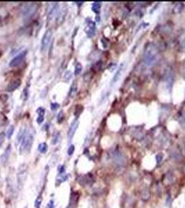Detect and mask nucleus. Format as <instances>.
Returning <instances> with one entry per match:
<instances>
[{
  "label": "nucleus",
  "mask_w": 185,
  "mask_h": 208,
  "mask_svg": "<svg viewBox=\"0 0 185 208\" xmlns=\"http://www.w3.org/2000/svg\"><path fill=\"white\" fill-rule=\"evenodd\" d=\"M0 54H1V53H0Z\"/></svg>",
  "instance_id": "39"
},
{
  "label": "nucleus",
  "mask_w": 185,
  "mask_h": 208,
  "mask_svg": "<svg viewBox=\"0 0 185 208\" xmlns=\"http://www.w3.org/2000/svg\"><path fill=\"white\" fill-rule=\"evenodd\" d=\"M7 187H6V190H7V193L9 194L10 196L12 195V193H13V184H12V181L10 180V178H7Z\"/></svg>",
  "instance_id": "17"
},
{
  "label": "nucleus",
  "mask_w": 185,
  "mask_h": 208,
  "mask_svg": "<svg viewBox=\"0 0 185 208\" xmlns=\"http://www.w3.org/2000/svg\"><path fill=\"white\" fill-rule=\"evenodd\" d=\"M174 76H173V72L171 69H167L166 73H165L164 76V81L166 83V86L168 88H170L172 86V83H173Z\"/></svg>",
  "instance_id": "9"
},
{
  "label": "nucleus",
  "mask_w": 185,
  "mask_h": 208,
  "mask_svg": "<svg viewBox=\"0 0 185 208\" xmlns=\"http://www.w3.org/2000/svg\"><path fill=\"white\" fill-rule=\"evenodd\" d=\"M38 150L40 153L42 154H45L47 153L48 150V146L46 143H41L38 145Z\"/></svg>",
  "instance_id": "19"
},
{
  "label": "nucleus",
  "mask_w": 185,
  "mask_h": 208,
  "mask_svg": "<svg viewBox=\"0 0 185 208\" xmlns=\"http://www.w3.org/2000/svg\"><path fill=\"white\" fill-rule=\"evenodd\" d=\"M183 6L182 3H175V6L173 7V12L175 13H179L182 10Z\"/></svg>",
  "instance_id": "23"
},
{
  "label": "nucleus",
  "mask_w": 185,
  "mask_h": 208,
  "mask_svg": "<svg viewBox=\"0 0 185 208\" xmlns=\"http://www.w3.org/2000/svg\"><path fill=\"white\" fill-rule=\"evenodd\" d=\"M24 208H28V206H26V207H24Z\"/></svg>",
  "instance_id": "38"
},
{
  "label": "nucleus",
  "mask_w": 185,
  "mask_h": 208,
  "mask_svg": "<svg viewBox=\"0 0 185 208\" xmlns=\"http://www.w3.org/2000/svg\"><path fill=\"white\" fill-rule=\"evenodd\" d=\"M42 201V192H40L38 195V196H37V198L35 200V203H34L35 207V208H40V206H41Z\"/></svg>",
  "instance_id": "20"
},
{
  "label": "nucleus",
  "mask_w": 185,
  "mask_h": 208,
  "mask_svg": "<svg viewBox=\"0 0 185 208\" xmlns=\"http://www.w3.org/2000/svg\"><path fill=\"white\" fill-rule=\"evenodd\" d=\"M58 171H59L60 174L63 173L65 172V166L64 165H60L58 167Z\"/></svg>",
  "instance_id": "33"
},
{
  "label": "nucleus",
  "mask_w": 185,
  "mask_h": 208,
  "mask_svg": "<svg viewBox=\"0 0 185 208\" xmlns=\"http://www.w3.org/2000/svg\"><path fill=\"white\" fill-rule=\"evenodd\" d=\"M51 36H52V31L51 29H48L46 31L45 34L42 38L41 41V49L42 51H45L47 49L48 46L50 43Z\"/></svg>",
  "instance_id": "6"
},
{
  "label": "nucleus",
  "mask_w": 185,
  "mask_h": 208,
  "mask_svg": "<svg viewBox=\"0 0 185 208\" xmlns=\"http://www.w3.org/2000/svg\"><path fill=\"white\" fill-rule=\"evenodd\" d=\"M79 121L77 120H74L73 122H72L70 126V128H69L68 130V133H67V136H68L69 140H71L72 138L74 137V135L75 134L76 131L78 129V126H79Z\"/></svg>",
  "instance_id": "8"
},
{
  "label": "nucleus",
  "mask_w": 185,
  "mask_h": 208,
  "mask_svg": "<svg viewBox=\"0 0 185 208\" xmlns=\"http://www.w3.org/2000/svg\"><path fill=\"white\" fill-rule=\"evenodd\" d=\"M64 118V114L63 111H61L58 114V117H57V120L58 123H61V122L63 121Z\"/></svg>",
  "instance_id": "27"
},
{
  "label": "nucleus",
  "mask_w": 185,
  "mask_h": 208,
  "mask_svg": "<svg viewBox=\"0 0 185 208\" xmlns=\"http://www.w3.org/2000/svg\"><path fill=\"white\" fill-rule=\"evenodd\" d=\"M114 160L115 164L118 165V167H123L126 163V160L123 155L120 153L117 152L115 154L114 156Z\"/></svg>",
  "instance_id": "14"
},
{
  "label": "nucleus",
  "mask_w": 185,
  "mask_h": 208,
  "mask_svg": "<svg viewBox=\"0 0 185 208\" xmlns=\"http://www.w3.org/2000/svg\"><path fill=\"white\" fill-rule=\"evenodd\" d=\"M124 63H121L120 65V66H119V67H118V69L117 70V72H115V75L113 76V79H112V81L111 82V85H114L115 83L118 82V80L120 79V76H121L122 71H123V69H124Z\"/></svg>",
  "instance_id": "13"
},
{
  "label": "nucleus",
  "mask_w": 185,
  "mask_h": 208,
  "mask_svg": "<svg viewBox=\"0 0 185 208\" xmlns=\"http://www.w3.org/2000/svg\"><path fill=\"white\" fill-rule=\"evenodd\" d=\"M166 178H167V180H168L167 181H168V183H171V182H173V180H174L173 174L169 173L168 174V175H167Z\"/></svg>",
  "instance_id": "28"
},
{
  "label": "nucleus",
  "mask_w": 185,
  "mask_h": 208,
  "mask_svg": "<svg viewBox=\"0 0 185 208\" xmlns=\"http://www.w3.org/2000/svg\"><path fill=\"white\" fill-rule=\"evenodd\" d=\"M21 85V81L20 79H17L15 80H13L12 81L8 83V85L6 87V90L8 92H13L17 89Z\"/></svg>",
  "instance_id": "11"
},
{
  "label": "nucleus",
  "mask_w": 185,
  "mask_h": 208,
  "mask_svg": "<svg viewBox=\"0 0 185 208\" xmlns=\"http://www.w3.org/2000/svg\"><path fill=\"white\" fill-rule=\"evenodd\" d=\"M27 178V166L25 164H21L17 169L16 178H17V189L21 190L24 187Z\"/></svg>",
  "instance_id": "4"
},
{
  "label": "nucleus",
  "mask_w": 185,
  "mask_h": 208,
  "mask_svg": "<svg viewBox=\"0 0 185 208\" xmlns=\"http://www.w3.org/2000/svg\"><path fill=\"white\" fill-rule=\"evenodd\" d=\"M159 51L154 43H148L145 46L143 54V61L147 67L153 66L158 60Z\"/></svg>",
  "instance_id": "1"
},
{
  "label": "nucleus",
  "mask_w": 185,
  "mask_h": 208,
  "mask_svg": "<svg viewBox=\"0 0 185 208\" xmlns=\"http://www.w3.org/2000/svg\"><path fill=\"white\" fill-rule=\"evenodd\" d=\"M183 172H184V173H185V166L184 167V168H183Z\"/></svg>",
  "instance_id": "37"
},
{
  "label": "nucleus",
  "mask_w": 185,
  "mask_h": 208,
  "mask_svg": "<svg viewBox=\"0 0 185 208\" xmlns=\"http://www.w3.org/2000/svg\"><path fill=\"white\" fill-rule=\"evenodd\" d=\"M59 104L58 103H51V110L52 111H55L59 108Z\"/></svg>",
  "instance_id": "25"
},
{
  "label": "nucleus",
  "mask_w": 185,
  "mask_h": 208,
  "mask_svg": "<svg viewBox=\"0 0 185 208\" xmlns=\"http://www.w3.org/2000/svg\"><path fill=\"white\" fill-rule=\"evenodd\" d=\"M4 139H5V133H0V145L3 143Z\"/></svg>",
  "instance_id": "34"
},
{
  "label": "nucleus",
  "mask_w": 185,
  "mask_h": 208,
  "mask_svg": "<svg viewBox=\"0 0 185 208\" xmlns=\"http://www.w3.org/2000/svg\"><path fill=\"white\" fill-rule=\"evenodd\" d=\"M85 31L88 37L92 38L95 33V23L90 19L86 20V26Z\"/></svg>",
  "instance_id": "7"
},
{
  "label": "nucleus",
  "mask_w": 185,
  "mask_h": 208,
  "mask_svg": "<svg viewBox=\"0 0 185 208\" xmlns=\"http://www.w3.org/2000/svg\"><path fill=\"white\" fill-rule=\"evenodd\" d=\"M143 198H148V197L150 196V193H149V191L147 189L143 190V195H142Z\"/></svg>",
  "instance_id": "29"
},
{
  "label": "nucleus",
  "mask_w": 185,
  "mask_h": 208,
  "mask_svg": "<svg viewBox=\"0 0 185 208\" xmlns=\"http://www.w3.org/2000/svg\"><path fill=\"white\" fill-rule=\"evenodd\" d=\"M156 161H157V163H159L161 161V160H162V158L163 156L161 155V154H158L157 155H156Z\"/></svg>",
  "instance_id": "36"
},
{
  "label": "nucleus",
  "mask_w": 185,
  "mask_h": 208,
  "mask_svg": "<svg viewBox=\"0 0 185 208\" xmlns=\"http://www.w3.org/2000/svg\"><path fill=\"white\" fill-rule=\"evenodd\" d=\"M101 3L100 1H95L92 4V11L95 12L96 14H98L99 10H100V8H101Z\"/></svg>",
  "instance_id": "18"
},
{
  "label": "nucleus",
  "mask_w": 185,
  "mask_h": 208,
  "mask_svg": "<svg viewBox=\"0 0 185 208\" xmlns=\"http://www.w3.org/2000/svg\"><path fill=\"white\" fill-rule=\"evenodd\" d=\"M77 83L76 81H74L70 87V92H69V97L74 98L75 97V95H77Z\"/></svg>",
  "instance_id": "16"
},
{
  "label": "nucleus",
  "mask_w": 185,
  "mask_h": 208,
  "mask_svg": "<svg viewBox=\"0 0 185 208\" xmlns=\"http://www.w3.org/2000/svg\"><path fill=\"white\" fill-rule=\"evenodd\" d=\"M180 122H181V124H182V125L184 126L185 127V113L182 114V115H181Z\"/></svg>",
  "instance_id": "32"
},
{
  "label": "nucleus",
  "mask_w": 185,
  "mask_h": 208,
  "mask_svg": "<svg viewBox=\"0 0 185 208\" xmlns=\"http://www.w3.org/2000/svg\"><path fill=\"white\" fill-rule=\"evenodd\" d=\"M14 132V126L13 125H10L9 127L8 128L6 131V136L7 138L10 139L13 135V133Z\"/></svg>",
  "instance_id": "22"
},
{
  "label": "nucleus",
  "mask_w": 185,
  "mask_h": 208,
  "mask_svg": "<svg viewBox=\"0 0 185 208\" xmlns=\"http://www.w3.org/2000/svg\"><path fill=\"white\" fill-rule=\"evenodd\" d=\"M78 199H79V193L77 192H72L71 193L68 205L65 208H76V206L77 205Z\"/></svg>",
  "instance_id": "10"
},
{
  "label": "nucleus",
  "mask_w": 185,
  "mask_h": 208,
  "mask_svg": "<svg viewBox=\"0 0 185 208\" xmlns=\"http://www.w3.org/2000/svg\"><path fill=\"white\" fill-rule=\"evenodd\" d=\"M37 113H38V116L44 117V115H45V108H41V107L38 108V110H37Z\"/></svg>",
  "instance_id": "24"
},
{
  "label": "nucleus",
  "mask_w": 185,
  "mask_h": 208,
  "mask_svg": "<svg viewBox=\"0 0 185 208\" xmlns=\"http://www.w3.org/2000/svg\"><path fill=\"white\" fill-rule=\"evenodd\" d=\"M38 8V5L35 2L24 3L21 7V11L24 19H28L36 13Z\"/></svg>",
  "instance_id": "3"
},
{
  "label": "nucleus",
  "mask_w": 185,
  "mask_h": 208,
  "mask_svg": "<svg viewBox=\"0 0 185 208\" xmlns=\"http://www.w3.org/2000/svg\"><path fill=\"white\" fill-rule=\"evenodd\" d=\"M81 70H82V65H81V63H77L76 64L75 67H74V74L75 75H79L80 73L81 72Z\"/></svg>",
  "instance_id": "21"
},
{
  "label": "nucleus",
  "mask_w": 185,
  "mask_h": 208,
  "mask_svg": "<svg viewBox=\"0 0 185 208\" xmlns=\"http://www.w3.org/2000/svg\"><path fill=\"white\" fill-rule=\"evenodd\" d=\"M26 89H24V91H23V93H22V98H24V100H25V99H26L28 98V92L27 91H26Z\"/></svg>",
  "instance_id": "35"
},
{
  "label": "nucleus",
  "mask_w": 185,
  "mask_h": 208,
  "mask_svg": "<svg viewBox=\"0 0 185 208\" xmlns=\"http://www.w3.org/2000/svg\"><path fill=\"white\" fill-rule=\"evenodd\" d=\"M54 202L52 200H49V202L47 204V206H46V208H54Z\"/></svg>",
  "instance_id": "31"
},
{
  "label": "nucleus",
  "mask_w": 185,
  "mask_h": 208,
  "mask_svg": "<svg viewBox=\"0 0 185 208\" xmlns=\"http://www.w3.org/2000/svg\"><path fill=\"white\" fill-rule=\"evenodd\" d=\"M93 179H92V177L91 176H90L89 174L88 175L84 176H81L79 178V182L80 184H81L82 185H90L91 184V182H92Z\"/></svg>",
  "instance_id": "15"
},
{
  "label": "nucleus",
  "mask_w": 185,
  "mask_h": 208,
  "mask_svg": "<svg viewBox=\"0 0 185 208\" xmlns=\"http://www.w3.org/2000/svg\"><path fill=\"white\" fill-rule=\"evenodd\" d=\"M181 47L185 50V33L184 35H182V39H181Z\"/></svg>",
  "instance_id": "30"
},
{
  "label": "nucleus",
  "mask_w": 185,
  "mask_h": 208,
  "mask_svg": "<svg viewBox=\"0 0 185 208\" xmlns=\"http://www.w3.org/2000/svg\"><path fill=\"white\" fill-rule=\"evenodd\" d=\"M10 152H11V146L10 144L7 146V148L5 150V151L1 155V158H0V162L2 164H6L8 160V158H9Z\"/></svg>",
  "instance_id": "12"
},
{
  "label": "nucleus",
  "mask_w": 185,
  "mask_h": 208,
  "mask_svg": "<svg viewBox=\"0 0 185 208\" xmlns=\"http://www.w3.org/2000/svg\"><path fill=\"white\" fill-rule=\"evenodd\" d=\"M26 53H27V51L26 50L23 51L21 53H19L17 56L14 57L13 59L10 60L9 63V66L10 67H15L20 65L23 63L24 59H25Z\"/></svg>",
  "instance_id": "5"
},
{
  "label": "nucleus",
  "mask_w": 185,
  "mask_h": 208,
  "mask_svg": "<svg viewBox=\"0 0 185 208\" xmlns=\"http://www.w3.org/2000/svg\"><path fill=\"white\" fill-rule=\"evenodd\" d=\"M74 150H75L74 146V145H70V147L68 148V150H67V154H68L69 155H72L74 153Z\"/></svg>",
  "instance_id": "26"
},
{
  "label": "nucleus",
  "mask_w": 185,
  "mask_h": 208,
  "mask_svg": "<svg viewBox=\"0 0 185 208\" xmlns=\"http://www.w3.org/2000/svg\"><path fill=\"white\" fill-rule=\"evenodd\" d=\"M33 140H34L33 135L29 131H24L20 141L19 153H22L23 152L29 153L31 151L32 145H33Z\"/></svg>",
  "instance_id": "2"
}]
</instances>
